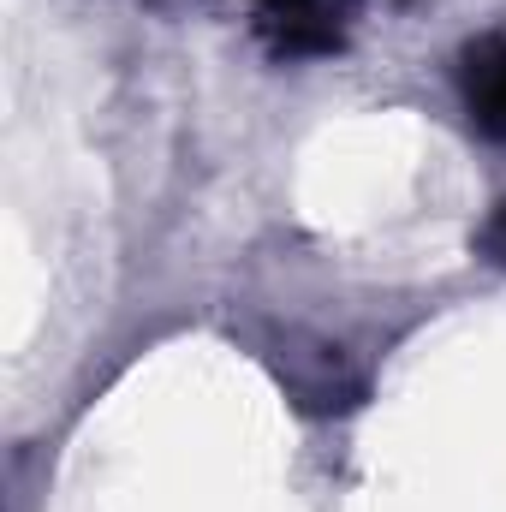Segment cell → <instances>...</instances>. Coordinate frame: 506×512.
Wrapping results in <instances>:
<instances>
[{
    "mask_svg": "<svg viewBox=\"0 0 506 512\" xmlns=\"http://www.w3.org/2000/svg\"><path fill=\"white\" fill-rule=\"evenodd\" d=\"M465 108L489 137H506V36H489L465 54Z\"/></svg>",
    "mask_w": 506,
    "mask_h": 512,
    "instance_id": "cell-2",
    "label": "cell"
},
{
    "mask_svg": "<svg viewBox=\"0 0 506 512\" xmlns=\"http://www.w3.org/2000/svg\"><path fill=\"white\" fill-rule=\"evenodd\" d=\"M364 0H256V30L268 36L274 54L286 60H316L334 54L352 36Z\"/></svg>",
    "mask_w": 506,
    "mask_h": 512,
    "instance_id": "cell-1",
    "label": "cell"
},
{
    "mask_svg": "<svg viewBox=\"0 0 506 512\" xmlns=\"http://www.w3.org/2000/svg\"><path fill=\"white\" fill-rule=\"evenodd\" d=\"M495 245H501V251H506V209H501V215H495Z\"/></svg>",
    "mask_w": 506,
    "mask_h": 512,
    "instance_id": "cell-3",
    "label": "cell"
}]
</instances>
